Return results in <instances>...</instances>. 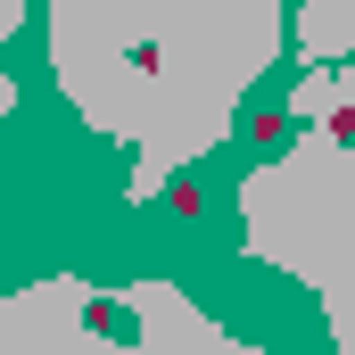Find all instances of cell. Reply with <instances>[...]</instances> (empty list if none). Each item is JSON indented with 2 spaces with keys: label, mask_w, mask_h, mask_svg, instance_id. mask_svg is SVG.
<instances>
[{
  "label": "cell",
  "mask_w": 355,
  "mask_h": 355,
  "mask_svg": "<svg viewBox=\"0 0 355 355\" xmlns=\"http://www.w3.org/2000/svg\"><path fill=\"white\" fill-rule=\"evenodd\" d=\"M83 322L99 331V339H116V347H132V339H141V314H132L124 297H91V306H83Z\"/></svg>",
  "instance_id": "cell-1"
}]
</instances>
